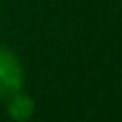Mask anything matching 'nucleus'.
<instances>
[{"label": "nucleus", "instance_id": "f257e3e1", "mask_svg": "<svg viewBox=\"0 0 122 122\" xmlns=\"http://www.w3.org/2000/svg\"><path fill=\"white\" fill-rule=\"evenodd\" d=\"M25 84V70L14 50L0 45V100H7L9 95L23 91Z\"/></svg>", "mask_w": 122, "mask_h": 122}, {"label": "nucleus", "instance_id": "f03ea898", "mask_svg": "<svg viewBox=\"0 0 122 122\" xmlns=\"http://www.w3.org/2000/svg\"><path fill=\"white\" fill-rule=\"evenodd\" d=\"M34 111H36V104L25 91H18L14 95L7 97V115L16 122H27L34 118Z\"/></svg>", "mask_w": 122, "mask_h": 122}]
</instances>
